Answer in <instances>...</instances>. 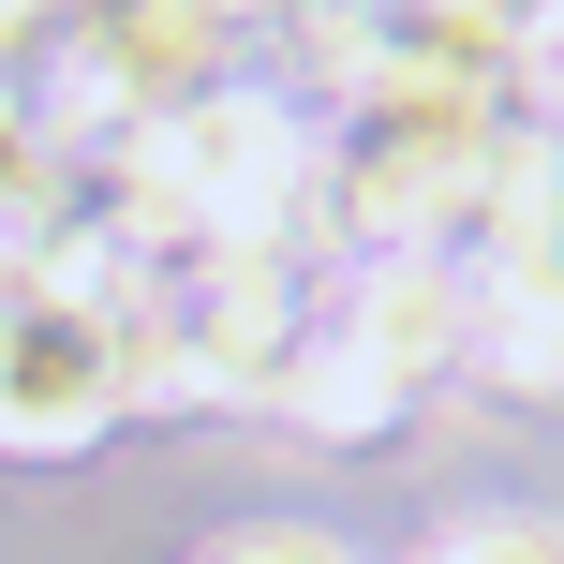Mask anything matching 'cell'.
I'll use <instances>...</instances> for the list:
<instances>
[{"label": "cell", "mask_w": 564, "mask_h": 564, "mask_svg": "<svg viewBox=\"0 0 564 564\" xmlns=\"http://www.w3.org/2000/svg\"><path fill=\"white\" fill-rule=\"evenodd\" d=\"M282 401H297V416H327V431H387L401 416V371L387 357H357V341H312V357H282Z\"/></svg>", "instance_id": "cell-4"}, {"label": "cell", "mask_w": 564, "mask_h": 564, "mask_svg": "<svg viewBox=\"0 0 564 564\" xmlns=\"http://www.w3.org/2000/svg\"><path fill=\"white\" fill-rule=\"evenodd\" d=\"M341 341H357V357H387L401 387H416L431 357H460V341H476V268L460 253H387L357 282V312H341Z\"/></svg>", "instance_id": "cell-2"}, {"label": "cell", "mask_w": 564, "mask_h": 564, "mask_svg": "<svg viewBox=\"0 0 564 564\" xmlns=\"http://www.w3.org/2000/svg\"><path fill=\"white\" fill-rule=\"evenodd\" d=\"M431 564H564V535L550 520H476V535H446Z\"/></svg>", "instance_id": "cell-5"}, {"label": "cell", "mask_w": 564, "mask_h": 564, "mask_svg": "<svg viewBox=\"0 0 564 564\" xmlns=\"http://www.w3.org/2000/svg\"><path fill=\"white\" fill-rule=\"evenodd\" d=\"M119 416V327L59 282H0V446L15 460H59Z\"/></svg>", "instance_id": "cell-1"}, {"label": "cell", "mask_w": 564, "mask_h": 564, "mask_svg": "<svg viewBox=\"0 0 564 564\" xmlns=\"http://www.w3.org/2000/svg\"><path fill=\"white\" fill-rule=\"evenodd\" d=\"M460 357L490 387H564V268L550 282H476V341Z\"/></svg>", "instance_id": "cell-3"}, {"label": "cell", "mask_w": 564, "mask_h": 564, "mask_svg": "<svg viewBox=\"0 0 564 564\" xmlns=\"http://www.w3.org/2000/svg\"><path fill=\"white\" fill-rule=\"evenodd\" d=\"M224 564H357V550H327V535H238Z\"/></svg>", "instance_id": "cell-6"}]
</instances>
